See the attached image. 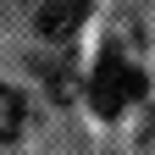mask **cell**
Instances as JSON below:
<instances>
[{"mask_svg": "<svg viewBox=\"0 0 155 155\" xmlns=\"http://www.w3.org/2000/svg\"><path fill=\"white\" fill-rule=\"evenodd\" d=\"M89 100H94L100 116H122L133 100H144V72L133 61H122L116 50H105L89 72Z\"/></svg>", "mask_w": 155, "mask_h": 155, "instance_id": "6da1fadb", "label": "cell"}, {"mask_svg": "<svg viewBox=\"0 0 155 155\" xmlns=\"http://www.w3.org/2000/svg\"><path fill=\"white\" fill-rule=\"evenodd\" d=\"M83 11H89V0H39V33L61 39L83 22Z\"/></svg>", "mask_w": 155, "mask_h": 155, "instance_id": "7a4b0ae2", "label": "cell"}, {"mask_svg": "<svg viewBox=\"0 0 155 155\" xmlns=\"http://www.w3.org/2000/svg\"><path fill=\"white\" fill-rule=\"evenodd\" d=\"M22 127H28V100H22L17 89L0 83V144H11Z\"/></svg>", "mask_w": 155, "mask_h": 155, "instance_id": "3957f363", "label": "cell"}]
</instances>
